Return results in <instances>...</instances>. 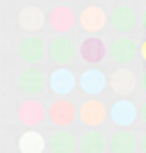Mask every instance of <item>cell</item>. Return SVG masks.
Segmentation results:
<instances>
[{"label": "cell", "mask_w": 146, "mask_h": 153, "mask_svg": "<svg viewBox=\"0 0 146 153\" xmlns=\"http://www.w3.org/2000/svg\"><path fill=\"white\" fill-rule=\"evenodd\" d=\"M110 53H112V57H114L119 64H128L135 57V44L130 41V39L121 37V39H116L114 44L110 46Z\"/></svg>", "instance_id": "52a82bcc"}, {"label": "cell", "mask_w": 146, "mask_h": 153, "mask_svg": "<svg viewBox=\"0 0 146 153\" xmlns=\"http://www.w3.org/2000/svg\"><path fill=\"white\" fill-rule=\"evenodd\" d=\"M53 149H55V153H69L73 149V137L69 133H59L53 140Z\"/></svg>", "instance_id": "ac0fdd59"}, {"label": "cell", "mask_w": 146, "mask_h": 153, "mask_svg": "<svg viewBox=\"0 0 146 153\" xmlns=\"http://www.w3.org/2000/svg\"><path fill=\"white\" fill-rule=\"evenodd\" d=\"M142 55H144V59H146V41H144V46H142Z\"/></svg>", "instance_id": "d6986e66"}, {"label": "cell", "mask_w": 146, "mask_h": 153, "mask_svg": "<svg viewBox=\"0 0 146 153\" xmlns=\"http://www.w3.org/2000/svg\"><path fill=\"white\" fill-rule=\"evenodd\" d=\"M21 25L25 27V30H39V27L44 25V14L39 12V9H25V12L21 14Z\"/></svg>", "instance_id": "5bb4252c"}, {"label": "cell", "mask_w": 146, "mask_h": 153, "mask_svg": "<svg viewBox=\"0 0 146 153\" xmlns=\"http://www.w3.org/2000/svg\"><path fill=\"white\" fill-rule=\"evenodd\" d=\"M105 76H103L98 69H89L82 73V78H80V85H82V89L87 91V94H98V91L105 89Z\"/></svg>", "instance_id": "5b68a950"}, {"label": "cell", "mask_w": 146, "mask_h": 153, "mask_svg": "<svg viewBox=\"0 0 146 153\" xmlns=\"http://www.w3.org/2000/svg\"><path fill=\"white\" fill-rule=\"evenodd\" d=\"M103 146H105V142L98 133H87L82 137V151L84 153H101Z\"/></svg>", "instance_id": "2e32d148"}, {"label": "cell", "mask_w": 146, "mask_h": 153, "mask_svg": "<svg viewBox=\"0 0 146 153\" xmlns=\"http://www.w3.org/2000/svg\"><path fill=\"white\" fill-rule=\"evenodd\" d=\"M73 23H76V16H73V12H71L69 7H55V9L50 12V25L57 32L71 30Z\"/></svg>", "instance_id": "8992f818"}, {"label": "cell", "mask_w": 146, "mask_h": 153, "mask_svg": "<svg viewBox=\"0 0 146 153\" xmlns=\"http://www.w3.org/2000/svg\"><path fill=\"white\" fill-rule=\"evenodd\" d=\"M144 149H146V140H144Z\"/></svg>", "instance_id": "ffe728a7"}, {"label": "cell", "mask_w": 146, "mask_h": 153, "mask_svg": "<svg viewBox=\"0 0 146 153\" xmlns=\"http://www.w3.org/2000/svg\"><path fill=\"white\" fill-rule=\"evenodd\" d=\"M19 53L25 62H39V59L44 57V44H41V39H37V37H27L25 41L19 46Z\"/></svg>", "instance_id": "ba28073f"}, {"label": "cell", "mask_w": 146, "mask_h": 153, "mask_svg": "<svg viewBox=\"0 0 146 153\" xmlns=\"http://www.w3.org/2000/svg\"><path fill=\"white\" fill-rule=\"evenodd\" d=\"M73 85H76V78L66 69H59L50 76V87H53V91H57V94H69V91L73 89Z\"/></svg>", "instance_id": "9c48e42d"}, {"label": "cell", "mask_w": 146, "mask_h": 153, "mask_svg": "<svg viewBox=\"0 0 146 153\" xmlns=\"http://www.w3.org/2000/svg\"><path fill=\"white\" fill-rule=\"evenodd\" d=\"M112 149L116 153H133L135 151V137L128 133H119L114 135V140H112Z\"/></svg>", "instance_id": "9a60e30c"}, {"label": "cell", "mask_w": 146, "mask_h": 153, "mask_svg": "<svg viewBox=\"0 0 146 153\" xmlns=\"http://www.w3.org/2000/svg\"><path fill=\"white\" fill-rule=\"evenodd\" d=\"M110 23H112V27L119 30V32H130L135 27V23H137V14H135V9L121 5L110 14Z\"/></svg>", "instance_id": "6da1fadb"}, {"label": "cell", "mask_w": 146, "mask_h": 153, "mask_svg": "<svg viewBox=\"0 0 146 153\" xmlns=\"http://www.w3.org/2000/svg\"><path fill=\"white\" fill-rule=\"evenodd\" d=\"M133 76L128 73V71H119L114 78H112V87H114L116 91H128V89H133Z\"/></svg>", "instance_id": "e0dca14e"}, {"label": "cell", "mask_w": 146, "mask_h": 153, "mask_svg": "<svg viewBox=\"0 0 146 153\" xmlns=\"http://www.w3.org/2000/svg\"><path fill=\"white\" fill-rule=\"evenodd\" d=\"M19 85H21V89L27 91V94H37V91L44 87V76H41L39 71L30 69V71H25V73L21 76Z\"/></svg>", "instance_id": "8fae6325"}, {"label": "cell", "mask_w": 146, "mask_h": 153, "mask_svg": "<svg viewBox=\"0 0 146 153\" xmlns=\"http://www.w3.org/2000/svg\"><path fill=\"white\" fill-rule=\"evenodd\" d=\"M50 117H53V121H55V123H59V126H66V123L73 119V108H71L69 103L59 101V103H55V105H53Z\"/></svg>", "instance_id": "4fadbf2b"}, {"label": "cell", "mask_w": 146, "mask_h": 153, "mask_svg": "<svg viewBox=\"0 0 146 153\" xmlns=\"http://www.w3.org/2000/svg\"><path fill=\"white\" fill-rule=\"evenodd\" d=\"M80 53H82V57L87 59V62L96 64V62H101L103 55H105V46H103L98 39H87L82 44V48H80Z\"/></svg>", "instance_id": "7c38bea8"}, {"label": "cell", "mask_w": 146, "mask_h": 153, "mask_svg": "<svg viewBox=\"0 0 146 153\" xmlns=\"http://www.w3.org/2000/svg\"><path fill=\"white\" fill-rule=\"evenodd\" d=\"M80 25L84 27V30L89 32H98L105 27V12H103L101 7H87V9H82V14H80Z\"/></svg>", "instance_id": "7a4b0ae2"}, {"label": "cell", "mask_w": 146, "mask_h": 153, "mask_svg": "<svg viewBox=\"0 0 146 153\" xmlns=\"http://www.w3.org/2000/svg\"><path fill=\"white\" fill-rule=\"evenodd\" d=\"M110 114H112V119H114L119 126H128V123L135 121L137 110H135V105L130 101H116L114 105H112V110H110Z\"/></svg>", "instance_id": "277c9868"}, {"label": "cell", "mask_w": 146, "mask_h": 153, "mask_svg": "<svg viewBox=\"0 0 146 153\" xmlns=\"http://www.w3.org/2000/svg\"><path fill=\"white\" fill-rule=\"evenodd\" d=\"M73 53H76V48H73V41H71L69 37H57L50 44V57L55 59V62H59V64L71 62V59H73Z\"/></svg>", "instance_id": "3957f363"}, {"label": "cell", "mask_w": 146, "mask_h": 153, "mask_svg": "<svg viewBox=\"0 0 146 153\" xmlns=\"http://www.w3.org/2000/svg\"><path fill=\"white\" fill-rule=\"evenodd\" d=\"M84 123H101L105 119V108H103L101 101H87L80 110Z\"/></svg>", "instance_id": "30bf717a"}, {"label": "cell", "mask_w": 146, "mask_h": 153, "mask_svg": "<svg viewBox=\"0 0 146 153\" xmlns=\"http://www.w3.org/2000/svg\"><path fill=\"white\" fill-rule=\"evenodd\" d=\"M144 119H146V112H144Z\"/></svg>", "instance_id": "44dd1931"}]
</instances>
